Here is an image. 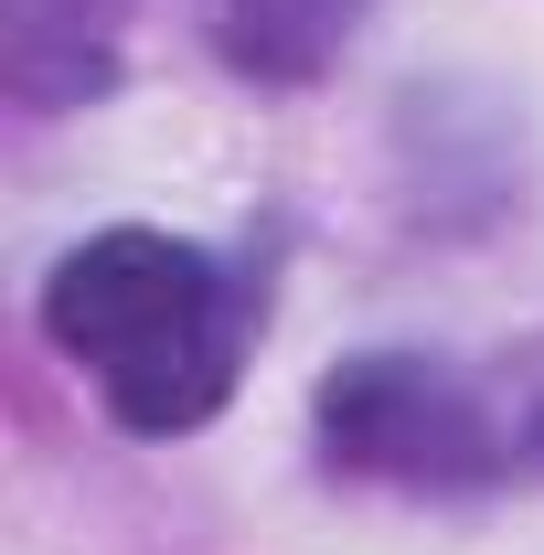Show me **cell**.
Listing matches in <instances>:
<instances>
[{
  "label": "cell",
  "instance_id": "cell-1",
  "mask_svg": "<svg viewBox=\"0 0 544 555\" xmlns=\"http://www.w3.org/2000/svg\"><path fill=\"white\" fill-rule=\"evenodd\" d=\"M268 321V278L160 224H107L54 257L43 278V343L107 396L139 438H193L246 385V352Z\"/></svg>",
  "mask_w": 544,
  "mask_h": 555
},
{
  "label": "cell",
  "instance_id": "cell-4",
  "mask_svg": "<svg viewBox=\"0 0 544 555\" xmlns=\"http://www.w3.org/2000/svg\"><path fill=\"white\" fill-rule=\"evenodd\" d=\"M374 0H213V54L246 75V86H321L352 54Z\"/></svg>",
  "mask_w": 544,
  "mask_h": 555
},
{
  "label": "cell",
  "instance_id": "cell-5",
  "mask_svg": "<svg viewBox=\"0 0 544 555\" xmlns=\"http://www.w3.org/2000/svg\"><path fill=\"white\" fill-rule=\"evenodd\" d=\"M480 385H491V416H502L513 481H544V332H523L513 352H491Z\"/></svg>",
  "mask_w": 544,
  "mask_h": 555
},
{
  "label": "cell",
  "instance_id": "cell-3",
  "mask_svg": "<svg viewBox=\"0 0 544 555\" xmlns=\"http://www.w3.org/2000/svg\"><path fill=\"white\" fill-rule=\"evenodd\" d=\"M139 0H0V96L22 118H75L129 65Z\"/></svg>",
  "mask_w": 544,
  "mask_h": 555
},
{
  "label": "cell",
  "instance_id": "cell-2",
  "mask_svg": "<svg viewBox=\"0 0 544 555\" xmlns=\"http://www.w3.org/2000/svg\"><path fill=\"white\" fill-rule=\"evenodd\" d=\"M310 427H321V460L341 481L427 491V502L513 491V449H502L491 385L459 352H352V363L321 374Z\"/></svg>",
  "mask_w": 544,
  "mask_h": 555
}]
</instances>
